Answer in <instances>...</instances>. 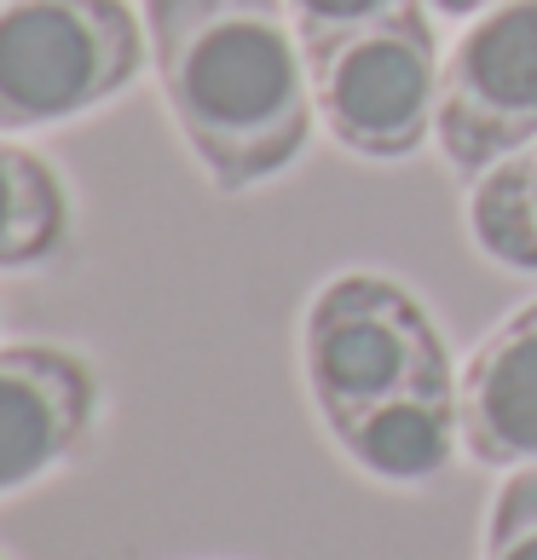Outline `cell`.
Masks as SVG:
<instances>
[{"instance_id": "obj_11", "label": "cell", "mask_w": 537, "mask_h": 560, "mask_svg": "<svg viewBox=\"0 0 537 560\" xmlns=\"http://www.w3.org/2000/svg\"><path fill=\"white\" fill-rule=\"evenodd\" d=\"M405 7H417V0H289V18H295L301 52L313 58V52L336 47V40L382 24V18H394Z\"/></svg>"}, {"instance_id": "obj_13", "label": "cell", "mask_w": 537, "mask_h": 560, "mask_svg": "<svg viewBox=\"0 0 537 560\" xmlns=\"http://www.w3.org/2000/svg\"><path fill=\"white\" fill-rule=\"evenodd\" d=\"M0 560H7V555H0Z\"/></svg>"}, {"instance_id": "obj_3", "label": "cell", "mask_w": 537, "mask_h": 560, "mask_svg": "<svg viewBox=\"0 0 537 560\" xmlns=\"http://www.w3.org/2000/svg\"><path fill=\"white\" fill-rule=\"evenodd\" d=\"M151 70L128 0H0V133L70 128L133 93Z\"/></svg>"}, {"instance_id": "obj_7", "label": "cell", "mask_w": 537, "mask_h": 560, "mask_svg": "<svg viewBox=\"0 0 537 560\" xmlns=\"http://www.w3.org/2000/svg\"><path fill=\"white\" fill-rule=\"evenodd\" d=\"M457 417L474 468L509 474L537 463V301L498 318L463 359Z\"/></svg>"}, {"instance_id": "obj_10", "label": "cell", "mask_w": 537, "mask_h": 560, "mask_svg": "<svg viewBox=\"0 0 537 560\" xmlns=\"http://www.w3.org/2000/svg\"><path fill=\"white\" fill-rule=\"evenodd\" d=\"M480 560H537V463L509 468L503 486L491 491Z\"/></svg>"}, {"instance_id": "obj_12", "label": "cell", "mask_w": 537, "mask_h": 560, "mask_svg": "<svg viewBox=\"0 0 537 560\" xmlns=\"http://www.w3.org/2000/svg\"><path fill=\"white\" fill-rule=\"evenodd\" d=\"M428 7L440 12V18H474V12H486L491 0H428Z\"/></svg>"}, {"instance_id": "obj_1", "label": "cell", "mask_w": 537, "mask_h": 560, "mask_svg": "<svg viewBox=\"0 0 537 560\" xmlns=\"http://www.w3.org/2000/svg\"><path fill=\"white\" fill-rule=\"evenodd\" d=\"M295 341L306 405L359 474L428 486L463 456V364L405 278L376 266L329 272L301 306Z\"/></svg>"}, {"instance_id": "obj_5", "label": "cell", "mask_w": 537, "mask_h": 560, "mask_svg": "<svg viewBox=\"0 0 537 560\" xmlns=\"http://www.w3.org/2000/svg\"><path fill=\"white\" fill-rule=\"evenodd\" d=\"M537 139V0H491L445 47L433 151L451 174H486Z\"/></svg>"}, {"instance_id": "obj_8", "label": "cell", "mask_w": 537, "mask_h": 560, "mask_svg": "<svg viewBox=\"0 0 537 560\" xmlns=\"http://www.w3.org/2000/svg\"><path fill=\"white\" fill-rule=\"evenodd\" d=\"M75 237L70 179L35 144L0 133V272H40Z\"/></svg>"}, {"instance_id": "obj_2", "label": "cell", "mask_w": 537, "mask_h": 560, "mask_svg": "<svg viewBox=\"0 0 537 560\" xmlns=\"http://www.w3.org/2000/svg\"><path fill=\"white\" fill-rule=\"evenodd\" d=\"M139 18L168 121L214 191H260L306 156L318 110L289 0H139Z\"/></svg>"}, {"instance_id": "obj_6", "label": "cell", "mask_w": 537, "mask_h": 560, "mask_svg": "<svg viewBox=\"0 0 537 560\" xmlns=\"http://www.w3.org/2000/svg\"><path fill=\"white\" fill-rule=\"evenodd\" d=\"M105 422V376L70 341L0 347V503L65 474Z\"/></svg>"}, {"instance_id": "obj_9", "label": "cell", "mask_w": 537, "mask_h": 560, "mask_svg": "<svg viewBox=\"0 0 537 560\" xmlns=\"http://www.w3.org/2000/svg\"><path fill=\"white\" fill-rule=\"evenodd\" d=\"M463 225L491 266L537 278V139L468 179Z\"/></svg>"}, {"instance_id": "obj_4", "label": "cell", "mask_w": 537, "mask_h": 560, "mask_svg": "<svg viewBox=\"0 0 537 560\" xmlns=\"http://www.w3.org/2000/svg\"><path fill=\"white\" fill-rule=\"evenodd\" d=\"M318 128L359 162H405L433 144L445 47L433 7L417 0L382 24L306 58Z\"/></svg>"}]
</instances>
